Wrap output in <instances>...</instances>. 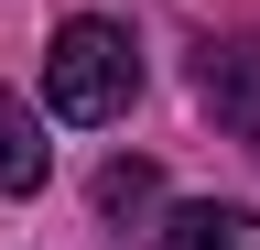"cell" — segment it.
<instances>
[{"label": "cell", "instance_id": "cell-4", "mask_svg": "<svg viewBox=\"0 0 260 250\" xmlns=\"http://www.w3.org/2000/svg\"><path fill=\"white\" fill-rule=\"evenodd\" d=\"M44 174H54V142H44V120H32L11 87H0V196H32Z\"/></svg>", "mask_w": 260, "mask_h": 250}, {"label": "cell", "instance_id": "cell-1", "mask_svg": "<svg viewBox=\"0 0 260 250\" xmlns=\"http://www.w3.org/2000/svg\"><path fill=\"white\" fill-rule=\"evenodd\" d=\"M130 98H141V54H130V33L98 22V11H76V22L44 44V109L87 131V120H119Z\"/></svg>", "mask_w": 260, "mask_h": 250}, {"label": "cell", "instance_id": "cell-3", "mask_svg": "<svg viewBox=\"0 0 260 250\" xmlns=\"http://www.w3.org/2000/svg\"><path fill=\"white\" fill-rule=\"evenodd\" d=\"M152 250H260V207H174Z\"/></svg>", "mask_w": 260, "mask_h": 250}, {"label": "cell", "instance_id": "cell-5", "mask_svg": "<svg viewBox=\"0 0 260 250\" xmlns=\"http://www.w3.org/2000/svg\"><path fill=\"white\" fill-rule=\"evenodd\" d=\"M162 196V163H141V152H130V163H109V174H98V207H109V217H141Z\"/></svg>", "mask_w": 260, "mask_h": 250}, {"label": "cell", "instance_id": "cell-2", "mask_svg": "<svg viewBox=\"0 0 260 250\" xmlns=\"http://www.w3.org/2000/svg\"><path fill=\"white\" fill-rule=\"evenodd\" d=\"M195 87H206V109L228 120V131H249V142H260V33H249V44H206Z\"/></svg>", "mask_w": 260, "mask_h": 250}]
</instances>
